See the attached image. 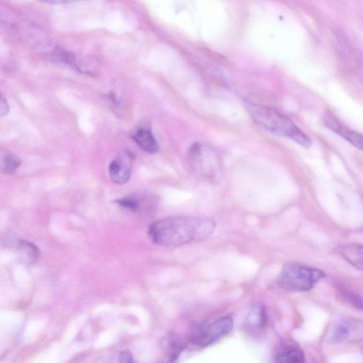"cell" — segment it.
I'll list each match as a JSON object with an SVG mask.
<instances>
[{"label": "cell", "instance_id": "cell-1", "mask_svg": "<svg viewBox=\"0 0 363 363\" xmlns=\"http://www.w3.org/2000/svg\"><path fill=\"white\" fill-rule=\"evenodd\" d=\"M215 229V222L206 218L176 216L153 223L149 227L148 234L157 245L174 247L205 240Z\"/></svg>", "mask_w": 363, "mask_h": 363}, {"label": "cell", "instance_id": "cell-2", "mask_svg": "<svg viewBox=\"0 0 363 363\" xmlns=\"http://www.w3.org/2000/svg\"><path fill=\"white\" fill-rule=\"evenodd\" d=\"M247 108L252 119L263 128L277 135L287 137L303 147L311 145L308 135L277 110L252 103L247 104Z\"/></svg>", "mask_w": 363, "mask_h": 363}, {"label": "cell", "instance_id": "cell-3", "mask_svg": "<svg viewBox=\"0 0 363 363\" xmlns=\"http://www.w3.org/2000/svg\"><path fill=\"white\" fill-rule=\"evenodd\" d=\"M325 277L321 270L299 263H288L281 269L277 282L289 291H307L311 290Z\"/></svg>", "mask_w": 363, "mask_h": 363}, {"label": "cell", "instance_id": "cell-4", "mask_svg": "<svg viewBox=\"0 0 363 363\" xmlns=\"http://www.w3.org/2000/svg\"><path fill=\"white\" fill-rule=\"evenodd\" d=\"M188 157L191 167L202 177L213 179L218 174V157L215 151L208 145L194 143L189 147Z\"/></svg>", "mask_w": 363, "mask_h": 363}, {"label": "cell", "instance_id": "cell-5", "mask_svg": "<svg viewBox=\"0 0 363 363\" xmlns=\"http://www.w3.org/2000/svg\"><path fill=\"white\" fill-rule=\"evenodd\" d=\"M233 326V319L230 316H223L196 328L190 338L191 342L198 347H207L228 334Z\"/></svg>", "mask_w": 363, "mask_h": 363}, {"label": "cell", "instance_id": "cell-6", "mask_svg": "<svg viewBox=\"0 0 363 363\" xmlns=\"http://www.w3.org/2000/svg\"><path fill=\"white\" fill-rule=\"evenodd\" d=\"M134 155L128 150L121 151L110 162L108 174L116 184H125L130 179L133 168Z\"/></svg>", "mask_w": 363, "mask_h": 363}, {"label": "cell", "instance_id": "cell-7", "mask_svg": "<svg viewBox=\"0 0 363 363\" xmlns=\"http://www.w3.org/2000/svg\"><path fill=\"white\" fill-rule=\"evenodd\" d=\"M359 326L357 322L347 318L336 320L329 328L327 340L330 342H341L357 335Z\"/></svg>", "mask_w": 363, "mask_h": 363}, {"label": "cell", "instance_id": "cell-8", "mask_svg": "<svg viewBox=\"0 0 363 363\" xmlns=\"http://www.w3.org/2000/svg\"><path fill=\"white\" fill-rule=\"evenodd\" d=\"M323 120L325 125L329 129L343 138L355 147L363 151V135L348 128L330 114L325 115Z\"/></svg>", "mask_w": 363, "mask_h": 363}, {"label": "cell", "instance_id": "cell-9", "mask_svg": "<svg viewBox=\"0 0 363 363\" xmlns=\"http://www.w3.org/2000/svg\"><path fill=\"white\" fill-rule=\"evenodd\" d=\"M267 323L264 306L256 303L252 306L244 321L245 329L250 333L256 334L261 331Z\"/></svg>", "mask_w": 363, "mask_h": 363}, {"label": "cell", "instance_id": "cell-10", "mask_svg": "<svg viewBox=\"0 0 363 363\" xmlns=\"http://www.w3.org/2000/svg\"><path fill=\"white\" fill-rule=\"evenodd\" d=\"M131 138L141 150L148 153H155L159 145L150 127L147 125L137 128L131 133Z\"/></svg>", "mask_w": 363, "mask_h": 363}, {"label": "cell", "instance_id": "cell-11", "mask_svg": "<svg viewBox=\"0 0 363 363\" xmlns=\"http://www.w3.org/2000/svg\"><path fill=\"white\" fill-rule=\"evenodd\" d=\"M274 359L283 363H302L305 362V356L298 345L287 343L277 348L274 352Z\"/></svg>", "mask_w": 363, "mask_h": 363}, {"label": "cell", "instance_id": "cell-12", "mask_svg": "<svg viewBox=\"0 0 363 363\" xmlns=\"http://www.w3.org/2000/svg\"><path fill=\"white\" fill-rule=\"evenodd\" d=\"M21 160L18 155L9 150L0 153V170L2 174H12L20 167Z\"/></svg>", "mask_w": 363, "mask_h": 363}, {"label": "cell", "instance_id": "cell-13", "mask_svg": "<svg viewBox=\"0 0 363 363\" xmlns=\"http://www.w3.org/2000/svg\"><path fill=\"white\" fill-rule=\"evenodd\" d=\"M342 257L354 267L363 270V245L350 244L342 250Z\"/></svg>", "mask_w": 363, "mask_h": 363}, {"label": "cell", "instance_id": "cell-14", "mask_svg": "<svg viewBox=\"0 0 363 363\" xmlns=\"http://www.w3.org/2000/svg\"><path fill=\"white\" fill-rule=\"evenodd\" d=\"M184 344L176 335H169L163 340V347L167 354L168 361L174 362L178 358L184 350Z\"/></svg>", "mask_w": 363, "mask_h": 363}, {"label": "cell", "instance_id": "cell-15", "mask_svg": "<svg viewBox=\"0 0 363 363\" xmlns=\"http://www.w3.org/2000/svg\"><path fill=\"white\" fill-rule=\"evenodd\" d=\"M18 244L21 250L29 259H33L38 256V248L34 244L26 240H20Z\"/></svg>", "mask_w": 363, "mask_h": 363}, {"label": "cell", "instance_id": "cell-16", "mask_svg": "<svg viewBox=\"0 0 363 363\" xmlns=\"http://www.w3.org/2000/svg\"><path fill=\"white\" fill-rule=\"evenodd\" d=\"M342 294L353 307L363 311V298L359 295L345 289L342 291Z\"/></svg>", "mask_w": 363, "mask_h": 363}, {"label": "cell", "instance_id": "cell-17", "mask_svg": "<svg viewBox=\"0 0 363 363\" xmlns=\"http://www.w3.org/2000/svg\"><path fill=\"white\" fill-rule=\"evenodd\" d=\"M117 203L123 208L128 210L135 211L139 208L140 203L139 201L135 197L127 196L122 199H119L116 201Z\"/></svg>", "mask_w": 363, "mask_h": 363}, {"label": "cell", "instance_id": "cell-18", "mask_svg": "<svg viewBox=\"0 0 363 363\" xmlns=\"http://www.w3.org/2000/svg\"><path fill=\"white\" fill-rule=\"evenodd\" d=\"M9 111V106L6 98L3 94L1 96V101H0V115L1 116H4L7 115Z\"/></svg>", "mask_w": 363, "mask_h": 363}, {"label": "cell", "instance_id": "cell-19", "mask_svg": "<svg viewBox=\"0 0 363 363\" xmlns=\"http://www.w3.org/2000/svg\"><path fill=\"white\" fill-rule=\"evenodd\" d=\"M118 360L121 362H133L132 354L128 351H123L119 354Z\"/></svg>", "mask_w": 363, "mask_h": 363}, {"label": "cell", "instance_id": "cell-20", "mask_svg": "<svg viewBox=\"0 0 363 363\" xmlns=\"http://www.w3.org/2000/svg\"><path fill=\"white\" fill-rule=\"evenodd\" d=\"M45 3L50 4H65L69 3L78 0H40Z\"/></svg>", "mask_w": 363, "mask_h": 363}]
</instances>
